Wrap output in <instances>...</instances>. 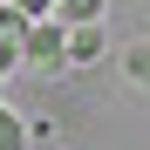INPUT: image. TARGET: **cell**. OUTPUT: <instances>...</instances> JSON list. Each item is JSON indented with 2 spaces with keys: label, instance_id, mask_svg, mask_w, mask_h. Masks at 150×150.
Wrapping results in <instances>:
<instances>
[{
  "label": "cell",
  "instance_id": "1",
  "mask_svg": "<svg viewBox=\"0 0 150 150\" xmlns=\"http://www.w3.org/2000/svg\"><path fill=\"white\" fill-rule=\"evenodd\" d=\"M21 62L62 68V28H55V21H28V34H21Z\"/></svg>",
  "mask_w": 150,
  "mask_h": 150
},
{
  "label": "cell",
  "instance_id": "2",
  "mask_svg": "<svg viewBox=\"0 0 150 150\" xmlns=\"http://www.w3.org/2000/svg\"><path fill=\"white\" fill-rule=\"evenodd\" d=\"M103 48H109V34H103V21H89V28H62V68H82V62H103Z\"/></svg>",
  "mask_w": 150,
  "mask_h": 150
},
{
  "label": "cell",
  "instance_id": "3",
  "mask_svg": "<svg viewBox=\"0 0 150 150\" xmlns=\"http://www.w3.org/2000/svg\"><path fill=\"white\" fill-rule=\"evenodd\" d=\"M103 7L109 0H55L48 21H55V28H89V21H103Z\"/></svg>",
  "mask_w": 150,
  "mask_h": 150
},
{
  "label": "cell",
  "instance_id": "4",
  "mask_svg": "<svg viewBox=\"0 0 150 150\" xmlns=\"http://www.w3.org/2000/svg\"><path fill=\"white\" fill-rule=\"evenodd\" d=\"M0 150H28V123H21L7 103H0Z\"/></svg>",
  "mask_w": 150,
  "mask_h": 150
},
{
  "label": "cell",
  "instance_id": "5",
  "mask_svg": "<svg viewBox=\"0 0 150 150\" xmlns=\"http://www.w3.org/2000/svg\"><path fill=\"white\" fill-rule=\"evenodd\" d=\"M21 34H28V14H14L7 0H0V41H7L14 55H21Z\"/></svg>",
  "mask_w": 150,
  "mask_h": 150
},
{
  "label": "cell",
  "instance_id": "6",
  "mask_svg": "<svg viewBox=\"0 0 150 150\" xmlns=\"http://www.w3.org/2000/svg\"><path fill=\"white\" fill-rule=\"evenodd\" d=\"M14 14H28V21H48V7H55V0H7Z\"/></svg>",
  "mask_w": 150,
  "mask_h": 150
},
{
  "label": "cell",
  "instance_id": "7",
  "mask_svg": "<svg viewBox=\"0 0 150 150\" xmlns=\"http://www.w3.org/2000/svg\"><path fill=\"white\" fill-rule=\"evenodd\" d=\"M14 62H21V55H14L7 41H0V82H7V68H14Z\"/></svg>",
  "mask_w": 150,
  "mask_h": 150
}]
</instances>
